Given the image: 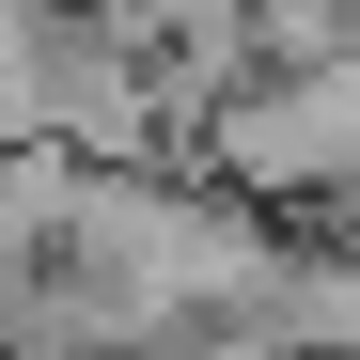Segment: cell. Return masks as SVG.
Segmentation results:
<instances>
[{"instance_id":"1","label":"cell","mask_w":360,"mask_h":360,"mask_svg":"<svg viewBox=\"0 0 360 360\" xmlns=\"http://www.w3.org/2000/svg\"><path fill=\"white\" fill-rule=\"evenodd\" d=\"M219 157L251 172V188H345V172H360V63L314 47V79L251 94V110L219 126Z\"/></svg>"},{"instance_id":"2","label":"cell","mask_w":360,"mask_h":360,"mask_svg":"<svg viewBox=\"0 0 360 360\" xmlns=\"http://www.w3.org/2000/svg\"><path fill=\"white\" fill-rule=\"evenodd\" d=\"M63 188H79V172L47 157V141H0V297L63 251Z\"/></svg>"}]
</instances>
